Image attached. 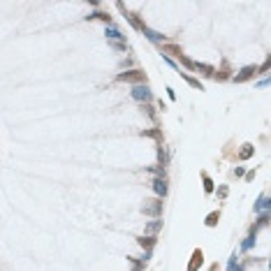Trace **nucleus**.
I'll return each instance as SVG.
<instances>
[{"label": "nucleus", "instance_id": "39448f33", "mask_svg": "<svg viewBox=\"0 0 271 271\" xmlns=\"http://www.w3.org/2000/svg\"><path fill=\"white\" fill-rule=\"evenodd\" d=\"M153 190L158 192V197H165V195H167V181L160 179V176L153 179Z\"/></svg>", "mask_w": 271, "mask_h": 271}, {"label": "nucleus", "instance_id": "6e6552de", "mask_svg": "<svg viewBox=\"0 0 271 271\" xmlns=\"http://www.w3.org/2000/svg\"><path fill=\"white\" fill-rule=\"evenodd\" d=\"M179 74L183 77V79H185V81H188V84H190V86H192V88H197V90H204V86H202V84H199L197 79H192L190 74H185V72H179Z\"/></svg>", "mask_w": 271, "mask_h": 271}, {"label": "nucleus", "instance_id": "9d476101", "mask_svg": "<svg viewBox=\"0 0 271 271\" xmlns=\"http://www.w3.org/2000/svg\"><path fill=\"white\" fill-rule=\"evenodd\" d=\"M153 243H155V237H141L139 239V246H146V248H151Z\"/></svg>", "mask_w": 271, "mask_h": 271}, {"label": "nucleus", "instance_id": "f8f14e48", "mask_svg": "<svg viewBox=\"0 0 271 271\" xmlns=\"http://www.w3.org/2000/svg\"><path fill=\"white\" fill-rule=\"evenodd\" d=\"M250 153H253V146H250V144H246V149L239 153V158H241V160H246V158H250Z\"/></svg>", "mask_w": 271, "mask_h": 271}, {"label": "nucleus", "instance_id": "f257e3e1", "mask_svg": "<svg viewBox=\"0 0 271 271\" xmlns=\"http://www.w3.org/2000/svg\"><path fill=\"white\" fill-rule=\"evenodd\" d=\"M132 97L137 100V102H144V104H151V100H153V93L146 84H137V86H132Z\"/></svg>", "mask_w": 271, "mask_h": 271}, {"label": "nucleus", "instance_id": "20e7f679", "mask_svg": "<svg viewBox=\"0 0 271 271\" xmlns=\"http://www.w3.org/2000/svg\"><path fill=\"white\" fill-rule=\"evenodd\" d=\"M104 32H107V37L111 39V44H125V35H120V30H116V28L109 26Z\"/></svg>", "mask_w": 271, "mask_h": 271}, {"label": "nucleus", "instance_id": "4468645a", "mask_svg": "<svg viewBox=\"0 0 271 271\" xmlns=\"http://www.w3.org/2000/svg\"><path fill=\"white\" fill-rule=\"evenodd\" d=\"M204 181H206V192H211V190H213V185H211V179L206 176V174H204Z\"/></svg>", "mask_w": 271, "mask_h": 271}, {"label": "nucleus", "instance_id": "0eeeda50", "mask_svg": "<svg viewBox=\"0 0 271 271\" xmlns=\"http://www.w3.org/2000/svg\"><path fill=\"white\" fill-rule=\"evenodd\" d=\"M141 30L149 35V39H153V42H162V39H165V35H160V32H155V30L146 28V26H141Z\"/></svg>", "mask_w": 271, "mask_h": 271}, {"label": "nucleus", "instance_id": "9b49d317", "mask_svg": "<svg viewBox=\"0 0 271 271\" xmlns=\"http://www.w3.org/2000/svg\"><path fill=\"white\" fill-rule=\"evenodd\" d=\"M160 227H162V220H160V218H155V222H151V225H149V232L153 234V232H158Z\"/></svg>", "mask_w": 271, "mask_h": 271}, {"label": "nucleus", "instance_id": "1a4fd4ad", "mask_svg": "<svg viewBox=\"0 0 271 271\" xmlns=\"http://www.w3.org/2000/svg\"><path fill=\"white\" fill-rule=\"evenodd\" d=\"M267 209H269V199H267V195H262L260 202L255 204V211H267Z\"/></svg>", "mask_w": 271, "mask_h": 271}, {"label": "nucleus", "instance_id": "423d86ee", "mask_svg": "<svg viewBox=\"0 0 271 271\" xmlns=\"http://www.w3.org/2000/svg\"><path fill=\"white\" fill-rule=\"evenodd\" d=\"M255 72H257V67H255V65H248V67H243V70H241V74L234 77V81H246V79H250Z\"/></svg>", "mask_w": 271, "mask_h": 271}, {"label": "nucleus", "instance_id": "ddd939ff", "mask_svg": "<svg viewBox=\"0 0 271 271\" xmlns=\"http://www.w3.org/2000/svg\"><path fill=\"white\" fill-rule=\"evenodd\" d=\"M253 241H255V234H250L248 239L243 241V250H250V246H253Z\"/></svg>", "mask_w": 271, "mask_h": 271}, {"label": "nucleus", "instance_id": "2eb2a0df", "mask_svg": "<svg viewBox=\"0 0 271 271\" xmlns=\"http://www.w3.org/2000/svg\"><path fill=\"white\" fill-rule=\"evenodd\" d=\"M215 218H218V213H211V215H209V220H206V222H209V225H215Z\"/></svg>", "mask_w": 271, "mask_h": 271}, {"label": "nucleus", "instance_id": "7ed1b4c3", "mask_svg": "<svg viewBox=\"0 0 271 271\" xmlns=\"http://www.w3.org/2000/svg\"><path fill=\"white\" fill-rule=\"evenodd\" d=\"M141 211L146 213V215H153V218H158L160 213H162V202L160 199H151V204H144Z\"/></svg>", "mask_w": 271, "mask_h": 271}, {"label": "nucleus", "instance_id": "f03ea898", "mask_svg": "<svg viewBox=\"0 0 271 271\" xmlns=\"http://www.w3.org/2000/svg\"><path fill=\"white\" fill-rule=\"evenodd\" d=\"M116 79H118V81H132L134 86H137V84H141V81L146 84V77H144V72H139V70H130V72H120V74L116 77Z\"/></svg>", "mask_w": 271, "mask_h": 271}]
</instances>
